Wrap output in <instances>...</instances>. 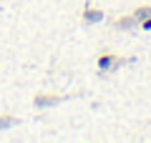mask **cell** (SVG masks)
<instances>
[{"mask_svg": "<svg viewBox=\"0 0 151 143\" xmlns=\"http://www.w3.org/2000/svg\"><path fill=\"white\" fill-rule=\"evenodd\" d=\"M124 63H126V58H121V55L111 53V50L101 53V55H98V60H96L98 70H103V73H111V70H119V68H121Z\"/></svg>", "mask_w": 151, "mask_h": 143, "instance_id": "obj_1", "label": "cell"}, {"mask_svg": "<svg viewBox=\"0 0 151 143\" xmlns=\"http://www.w3.org/2000/svg\"><path fill=\"white\" fill-rule=\"evenodd\" d=\"M63 103V95L58 93H48V90H38L35 95H33V106L35 108H55Z\"/></svg>", "mask_w": 151, "mask_h": 143, "instance_id": "obj_2", "label": "cell"}, {"mask_svg": "<svg viewBox=\"0 0 151 143\" xmlns=\"http://www.w3.org/2000/svg\"><path fill=\"white\" fill-rule=\"evenodd\" d=\"M103 18H106V13H103L98 5H91V3H86L83 10H81V23L83 25H96V23H101Z\"/></svg>", "mask_w": 151, "mask_h": 143, "instance_id": "obj_3", "label": "cell"}, {"mask_svg": "<svg viewBox=\"0 0 151 143\" xmlns=\"http://www.w3.org/2000/svg\"><path fill=\"white\" fill-rule=\"evenodd\" d=\"M113 28L116 30H134V28H139V20L134 18V13L131 15H119L113 20Z\"/></svg>", "mask_w": 151, "mask_h": 143, "instance_id": "obj_4", "label": "cell"}, {"mask_svg": "<svg viewBox=\"0 0 151 143\" xmlns=\"http://www.w3.org/2000/svg\"><path fill=\"white\" fill-rule=\"evenodd\" d=\"M20 123L18 116H10V113H0V131H5V128H13Z\"/></svg>", "mask_w": 151, "mask_h": 143, "instance_id": "obj_5", "label": "cell"}, {"mask_svg": "<svg viewBox=\"0 0 151 143\" xmlns=\"http://www.w3.org/2000/svg\"><path fill=\"white\" fill-rule=\"evenodd\" d=\"M134 18H136V20H146V18H151V5H149V3H146V5H136L134 8Z\"/></svg>", "mask_w": 151, "mask_h": 143, "instance_id": "obj_6", "label": "cell"}, {"mask_svg": "<svg viewBox=\"0 0 151 143\" xmlns=\"http://www.w3.org/2000/svg\"><path fill=\"white\" fill-rule=\"evenodd\" d=\"M139 28H141V30H151V18H146V20H141V23H139Z\"/></svg>", "mask_w": 151, "mask_h": 143, "instance_id": "obj_7", "label": "cell"}]
</instances>
